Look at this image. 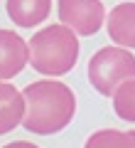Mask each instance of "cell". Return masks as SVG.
<instances>
[{"instance_id": "obj_1", "label": "cell", "mask_w": 135, "mask_h": 148, "mask_svg": "<svg viewBox=\"0 0 135 148\" xmlns=\"http://www.w3.org/2000/svg\"><path fill=\"white\" fill-rule=\"evenodd\" d=\"M25 119L22 126L37 136H52L71 123L76 114V96L64 82L39 79L22 89Z\"/></svg>"}, {"instance_id": "obj_2", "label": "cell", "mask_w": 135, "mask_h": 148, "mask_svg": "<svg viewBox=\"0 0 135 148\" xmlns=\"http://www.w3.org/2000/svg\"><path fill=\"white\" fill-rule=\"evenodd\" d=\"M27 49L35 72L44 77H64L79 59V35L62 22L47 25L32 35Z\"/></svg>"}, {"instance_id": "obj_3", "label": "cell", "mask_w": 135, "mask_h": 148, "mask_svg": "<svg viewBox=\"0 0 135 148\" xmlns=\"http://www.w3.org/2000/svg\"><path fill=\"white\" fill-rule=\"evenodd\" d=\"M88 82L101 96H113L123 82L135 79V54L125 47H101L88 59Z\"/></svg>"}, {"instance_id": "obj_4", "label": "cell", "mask_w": 135, "mask_h": 148, "mask_svg": "<svg viewBox=\"0 0 135 148\" xmlns=\"http://www.w3.org/2000/svg\"><path fill=\"white\" fill-rule=\"evenodd\" d=\"M57 10L59 22L81 37L96 35L106 22V8L101 0H59Z\"/></svg>"}, {"instance_id": "obj_5", "label": "cell", "mask_w": 135, "mask_h": 148, "mask_svg": "<svg viewBox=\"0 0 135 148\" xmlns=\"http://www.w3.org/2000/svg\"><path fill=\"white\" fill-rule=\"evenodd\" d=\"M30 62V49L27 42L17 32L0 30V82H7L25 69Z\"/></svg>"}, {"instance_id": "obj_6", "label": "cell", "mask_w": 135, "mask_h": 148, "mask_svg": "<svg viewBox=\"0 0 135 148\" xmlns=\"http://www.w3.org/2000/svg\"><path fill=\"white\" fill-rule=\"evenodd\" d=\"M106 27L118 47L135 49V3H118L106 17Z\"/></svg>"}, {"instance_id": "obj_7", "label": "cell", "mask_w": 135, "mask_h": 148, "mask_svg": "<svg viewBox=\"0 0 135 148\" xmlns=\"http://www.w3.org/2000/svg\"><path fill=\"white\" fill-rule=\"evenodd\" d=\"M25 119V96L10 82H0V136L22 126Z\"/></svg>"}, {"instance_id": "obj_8", "label": "cell", "mask_w": 135, "mask_h": 148, "mask_svg": "<svg viewBox=\"0 0 135 148\" xmlns=\"http://www.w3.org/2000/svg\"><path fill=\"white\" fill-rule=\"evenodd\" d=\"M52 0H7V17L17 27H37L49 17Z\"/></svg>"}, {"instance_id": "obj_9", "label": "cell", "mask_w": 135, "mask_h": 148, "mask_svg": "<svg viewBox=\"0 0 135 148\" xmlns=\"http://www.w3.org/2000/svg\"><path fill=\"white\" fill-rule=\"evenodd\" d=\"M83 148H135V141L130 131L125 133L118 128H101L86 138Z\"/></svg>"}, {"instance_id": "obj_10", "label": "cell", "mask_w": 135, "mask_h": 148, "mask_svg": "<svg viewBox=\"0 0 135 148\" xmlns=\"http://www.w3.org/2000/svg\"><path fill=\"white\" fill-rule=\"evenodd\" d=\"M113 99V111L115 116L123 119V121L135 123V79H128L115 89Z\"/></svg>"}, {"instance_id": "obj_11", "label": "cell", "mask_w": 135, "mask_h": 148, "mask_svg": "<svg viewBox=\"0 0 135 148\" xmlns=\"http://www.w3.org/2000/svg\"><path fill=\"white\" fill-rule=\"evenodd\" d=\"M3 148H39V146H35V143H30V141H12V143H7V146H3Z\"/></svg>"}, {"instance_id": "obj_12", "label": "cell", "mask_w": 135, "mask_h": 148, "mask_svg": "<svg viewBox=\"0 0 135 148\" xmlns=\"http://www.w3.org/2000/svg\"><path fill=\"white\" fill-rule=\"evenodd\" d=\"M130 136H133V141H135V131H130Z\"/></svg>"}]
</instances>
